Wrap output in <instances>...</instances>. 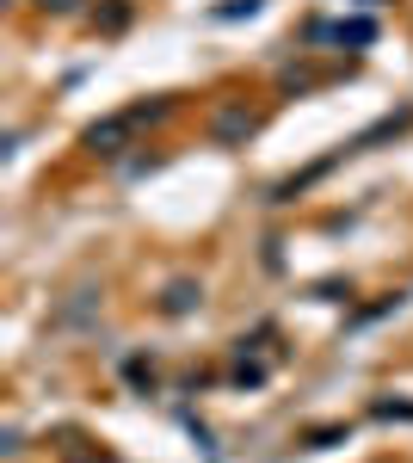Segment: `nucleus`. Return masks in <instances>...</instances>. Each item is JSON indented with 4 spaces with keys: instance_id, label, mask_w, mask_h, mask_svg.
Returning <instances> with one entry per match:
<instances>
[{
    "instance_id": "1",
    "label": "nucleus",
    "mask_w": 413,
    "mask_h": 463,
    "mask_svg": "<svg viewBox=\"0 0 413 463\" xmlns=\"http://www.w3.org/2000/svg\"><path fill=\"white\" fill-rule=\"evenodd\" d=\"M142 118H148V111H124V118H111V124H93V130H87V143L99 148V155H117V143H124V137H130V130H136Z\"/></svg>"
},
{
    "instance_id": "2",
    "label": "nucleus",
    "mask_w": 413,
    "mask_h": 463,
    "mask_svg": "<svg viewBox=\"0 0 413 463\" xmlns=\"http://www.w3.org/2000/svg\"><path fill=\"white\" fill-rule=\"evenodd\" d=\"M314 37H340V43H371L377 25L371 19H352V25H314Z\"/></svg>"
},
{
    "instance_id": "3",
    "label": "nucleus",
    "mask_w": 413,
    "mask_h": 463,
    "mask_svg": "<svg viewBox=\"0 0 413 463\" xmlns=\"http://www.w3.org/2000/svg\"><path fill=\"white\" fill-rule=\"evenodd\" d=\"M235 137H253V118L247 111H222L216 118V143H235Z\"/></svg>"
},
{
    "instance_id": "4",
    "label": "nucleus",
    "mask_w": 413,
    "mask_h": 463,
    "mask_svg": "<svg viewBox=\"0 0 413 463\" xmlns=\"http://www.w3.org/2000/svg\"><path fill=\"white\" fill-rule=\"evenodd\" d=\"M192 303H198V285H192V279H179V285H167V316H185Z\"/></svg>"
},
{
    "instance_id": "5",
    "label": "nucleus",
    "mask_w": 413,
    "mask_h": 463,
    "mask_svg": "<svg viewBox=\"0 0 413 463\" xmlns=\"http://www.w3.org/2000/svg\"><path fill=\"white\" fill-rule=\"evenodd\" d=\"M37 6H50V13H74L80 0H37Z\"/></svg>"
}]
</instances>
